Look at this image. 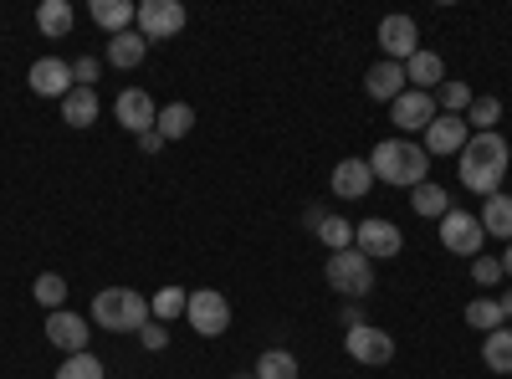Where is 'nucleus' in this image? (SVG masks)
Wrapping results in <instances>:
<instances>
[{
    "instance_id": "f257e3e1",
    "label": "nucleus",
    "mask_w": 512,
    "mask_h": 379,
    "mask_svg": "<svg viewBox=\"0 0 512 379\" xmlns=\"http://www.w3.org/2000/svg\"><path fill=\"white\" fill-rule=\"evenodd\" d=\"M456 159H461V164H456L461 185L472 190V195H482V200L497 195V190H502V175L512 170V149H507L502 134H472Z\"/></svg>"
},
{
    "instance_id": "f03ea898",
    "label": "nucleus",
    "mask_w": 512,
    "mask_h": 379,
    "mask_svg": "<svg viewBox=\"0 0 512 379\" xmlns=\"http://www.w3.org/2000/svg\"><path fill=\"white\" fill-rule=\"evenodd\" d=\"M369 170L384 185L415 190V185H425V175H431V154H425V144H415V139H379L374 154H369Z\"/></svg>"
},
{
    "instance_id": "7ed1b4c3",
    "label": "nucleus",
    "mask_w": 512,
    "mask_h": 379,
    "mask_svg": "<svg viewBox=\"0 0 512 379\" xmlns=\"http://www.w3.org/2000/svg\"><path fill=\"white\" fill-rule=\"evenodd\" d=\"M149 298L134 287H103L98 298H93V323L108 328V333H139L149 323Z\"/></svg>"
},
{
    "instance_id": "20e7f679",
    "label": "nucleus",
    "mask_w": 512,
    "mask_h": 379,
    "mask_svg": "<svg viewBox=\"0 0 512 379\" xmlns=\"http://www.w3.org/2000/svg\"><path fill=\"white\" fill-rule=\"evenodd\" d=\"M323 277H328V287L338 292V298H364V292L374 287V262L359 246H349V251H333Z\"/></svg>"
},
{
    "instance_id": "39448f33",
    "label": "nucleus",
    "mask_w": 512,
    "mask_h": 379,
    "mask_svg": "<svg viewBox=\"0 0 512 379\" xmlns=\"http://www.w3.org/2000/svg\"><path fill=\"white\" fill-rule=\"evenodd\" d=\"M190 11L180 6V0H139V16H134V31L144 41H175L185 31Z\"/></svg>"
},
{
    "instance_id": "423d86ee",
    "label": "nucleus",
    "mask_w": 512,
    "mask_h": 379,
    "mask_svg": "<svg viewBox=\"0 0 512 379\" xmlns=\"http://www.w3.org/2000/svg\"><path fill=\"white\" fill-rule=\"evenodd\" d=\"M441 246L451 251V257H482V246H487V231H482V221L472 216V210H446L441 216Z\"/></svg>"
},
{
    "instance_id": "0eeeda50",
    "label": "nucleus",
    "mask_w": 512,
    "mask_h": 379,
    "mask_svg": "<svg viewBox=\"0 0 512 379\" xmlns=\"http://www.w3.org/2000/svg\"><path fill=\"white\" fill-rule=\"evenodd\" d=\"M185 318H190V328L200 333V339H221V333L231 328V303H226V292H216V287H195Z\"/></svg>"
},
{
    "instance_id": "6e6552de",
    "label": "nucleus",
    "mask_w": 512,
    "mask_h": 379,
    "mask_svg": "<svg viewBox=\"0 0 512 379\" xmlns=\"http://www.w3.org/2000/svg\"><path fill=\"white\" fill-rule=\"evenodd\" d=\"M47 344H52V349H62L67 359H72V354H88L93 328H88V318H82V313L57 308V313H47Z\"/></svg>"
},
{
    "instance_id": "1a4fd4ad",
    "label": "nucleus",
    "mask_w": 512,
    "mask_h": 379,
    "mask_svg": "<svg viewBox=\"0 0 512 379\" xmlns=\"http://www.w3.org/2000/svg\"><path fill=\"white\" fill-rule=\"evenodd\" d=\"M344 349H349L354 364H369V369H384V364L395 359V339H390L384 328H374V323L349 328V333H344Z\"/></svg>"
},
{
    "instance_id": "9d476101",
    "label": "nucleus",
    "mask_w": 512,
    "mask_h": 379,
    "mask_svg": "<svg viewBox=\"0 0 512 379\" xmlns=\"http://www.w3.org/2000/svg\"><path fill=\"white\" fill-rule=\"evenodd\" d=\"M436 93H415V88H405L395 103H390V123H395V129L400 134H425V129H431V123H436Z\"/></svg>"
},
{
    "instance_id": "9b49d317",
    "label": "nucleus",
    "mask_w": 512,
    "mask_h": 379,
    "mask_svg": "<svg viewBox=\"0 0 512 379\" xmlns=\"http://www.w3.org/2000/svg\"><path fill=\"white\" fill-rule=\"evenodd\" d=\"M354 246L364 251L369 262H374V257L390 262V257H400V251H405V236H400L395 221H379V216H374V221H359V226H354Z\"/></svg>"
},
{
    "instance_id": "f8f14e48",
    "label": "nucleus",
    "mask_w": 512,
    "mask_h": 379,
    "mask_svg": "<svg viewBox=\"0 0 512 379\" xmlns=\"http://www.w3.org/2000/svg\"><path fill=\"white\" fill-rule=\"evenodd\" d=\"M379 52H384V62H410L415 52H420V31H415V21L410 16H384L379 21Z\"/></svg>"
},
{
    "instance_id": "ddd939ff",
    "label": "nucleus",
    "mask_w": 512,
    "mask_h": 379,
    "mask_svg": "<svg viewBox=\"0 0 512 379\" xmlns=\"http://www.w3.org/2000/svg\"><path fill=\"white\" fill-rule=\"evenodd\" d=\"M26 82H31V93H36V98H57V103L77 88L72 62H62V57H41V62H31Z\"/></svg>"
},
{
    "instance_id": "4468645a",
    "label": "nucleus",
    "mask_w": 512,
    "mask_h": 379,
    "mask_svg": "<svg viewBox=\"0 0 512 379\" xmlns=\"http://www.w3.org/2000/svg\"><path fill=\"white\" fill-rule=\"evenodd\" d=\"M113 113H118V123H123L134 139L154 134V123H159V108H154V98H149L144 88H123L118 103H113Z\"/></svg>"
},
{
    "instance_id": "2eb2a0df",
    "label": "nucleus",
    "mask_w": 512,
    "mask_h": 379,
    "mask_svg": "<svg viewBox=\"0 0 512 379\" xmlns=\"http://www.w3.org/2000/svg\"><path fill=\"white\" fill-rule=\"evenodd\" d=\"M425 139V154H461L466 149V139H472V129H466V118H456V113H436V123L420 134Z\"/></svg>"
},
{
    "instance_id": "dca6fc26",
    "label": "nucleus",
    "mask_w": 512,
    "mask_h": 379,
    "mask_svg": "<svg viewBox=\"0 0 512 379\" xmlns=\"http://www.w3.org/2000/svg\"><path fill=\"white\" fill-rule=\"evenodd\" d=\"M369 185H374L369 159H338V164H333V195H338V200H364Z\"/></svg>"
},
{
    "instance_id": "f3484780",
    "label": "nucleus",
    "mask_w": 512,
    "mask_h": 379,
    "mask_svg": "<svg viewBox=\"0 0 512 379\" xmlns=\"http://www.w3.org/2000/svg\"><path fill=\"white\" fill-rule=\"evenodd\" d=\"M405 88H410V82H405V67H400V62H374V67L364 72V93H369L374 103H395Z\"/></svg>"
},
{
    "instance_id": "a211bd4d",
    "label": "nucleus",
    "mask_w": 512,
    "mask_h": 379,
    "mask_svg": "<svg viewBox=\"0 0 512 379\" xmlns=\"http://www.w3.org/2000/svg\"><path fill=\"white\" fill-rule=\"evenodd\" d=\"M405 82L415 93H436L441 82H446V62L436 57V52H415L410 62H405Z\"/></svg>"
},
{
    "instance_id": "6ab92c4d",
    "label": "nucleus",
    "mask_w": 512,
    "mask_h": 379,
    "mask_svg": "<svg viewBox=\"0 0 512 379\" xmlns=\"http://www.w3.org/2000/svg\"><path fill=\"white\" fill-rule=\"evenodd\" d=\"M62 123L67 129H93L98 123V88H72L62 98Z\"/></svg>"
},
{
    "instance_id": "aec40b11",
    "label": "nucleus",
    "mask_w": 512,
    "mask_h": 379,
    "mask_svg": "<svg viewBox=\"0 0 512 379\" xmlns=\"http://www.w3.org/2000/svg\"><path fill=\"white\" fill-rule=\"evenodd\" d=\"M144 57H149V41H144L134 26H128V31H118V36H108V62H113V67L134 72Z\"/></svg>"
},
{
    "instance_id": "412c9836",
    "label": "nucleus",
    "mask_w": 512,
    "mask_h": 379,
    "mask_svg": "<svg viewBox=\"0 0 512 379\" xmlns=\"http://www.w3.org/2000/svg\"><path fill=\"white\" fill-rule=\"evenodd\" d=\"M477 221H482V231L487 236H502V246L512 241V195H487L482 200V210H477Z\"/></svg>"
},
{
    "instance_id": "4be33fe9",
    "label": "nucleus",
    "mask_w": 512,
    "mask_h": 379,
    "mask_svg": "<svg viewBox=\"0 0 512 379\" xmlns=\"http://www.w3.org/2000/svg\"><path fill=\"white\" fill-rule=\"evenodd\" d=\"M134 16H139L134 0H93V26H103L108 36L128 31V26H134Z\"/></svg>"
},
{
    "instance_id": "5701e85b",
    "label": "nucleus",
    "mask_w": 512,
    "mask_h": 379,
    "mask_svg": "<svg viewBox=\"0 0 512 379\" xmlns=\"http://www.w3.org/2000/svg\"><path fill=\"white\" fill-rule=\"evenodd\" d=\"M410 210H415L420 221H441L446 210H451V195H446L436 180H425V185H415V190H410Z\"/></svg>"
},
{
    "instance_id": "b1692460",
    "label": "nucleus",
    "mask_w": 512,
    "mask_h": 379,
    "mask_svg": "<svg viewBox=\"0 0 512 379\" xmlns=\"http://www.w3.org/2000/svg\"><path fill=\"white\" fill-rule=\"evenodd\" d=\"M190 129H195V108H190V103H169V108H159V123H154V134H159L164 144L185 139Z\"/></svg>"
},
{
    "instance_id": "393cba45",
    "label": "nucleus",
    "mask_w": 512,
    "mask_h": 379,
    "mask_svg": "<svg viewBox=\"0 0 512 379\" xmlns=\"http://www.w3.org/2000/svg\"><path fill=\"white\" fill-rule=\"evenodd\" d=\"M72 21H77V11L67 6V0H41V6H36V26H41V36H67Z\"/></svg>"
},
{
    "instance_id": "a878e982",
    "label": "nucleus",
    "mask_w": 512,
    "mask_h": 379,
    "mask_svg": "<svg viewBox=\"0 0 512 379\" xmlns=\"http://www.w3.org/2000/svg\"><path fill=\"white\" fill-rule=\"evenodd\" d=\"M482 359L492 374H512V328H492L482 339Z\"/></svg>"
},
{
    "instance_id": "bb28decb",
    "label": "nucleus",
    "mask_w": 512,
    "mask_h": 379,
    "mask_svg": "<svg viewBox=\"0 0 512 379\" xmlns=\"http://www.w3.org/2000/svg\"><path fill=\"white\" fill-rule=\"evenodd\" d=\"M185 308H190V292H185V287H159L154 298H149V313H154L159 323L185 318Z\"/></svg>"
},
{
    "instance_id": "cd10ccee",
    "label": "nucleus",
    "mask_w": 512,
    "mask_h": 379,
    "mask_svg": "<svg viewBox=\"0 0 512 379\" xmlns=\"http://www.w3.org/2000/svg\"><path fill=\"white\" fill-rule=\"evenodd\" d=\"M477 103V93H472V82H441V88H436V108L441 113H456V118H466V108H472Z\"/></svg>"
},
{
    "instance_id": "c85d7f7f",
    "label": "nucleus",
    "mask_w": 512,
    "mask_h": 379,
    "mask_svg": "<svg viewBox=\"0 0 512 379\" xmlns=\"http://www.w3.org/2000/svg\"><path fill=\"white\" fill-rule=\"evenodd\" d=\"M251 374H256V379H297V354H287V349H267L262 359H256Z\"/></svg>"
},
{
    "instance_id": "c756f323",
    "label": "nucleus",
    "mask_w": 512,
    "mask_h": 379,
    "mask_svg": "<svg viewBox=\"0 0 512 379\" xmlns=\"http://www.w3.org/2000/svg\"><path fill=\"white\" fill-rule=\"evenodd\" d=\"M31 298H36L41 308H47V313H57V308L67 303V282H62L57 272H41V277L31 282Z\"/></svg>"
},
{
    "instance_id": "7c9ffc66",
    "label": "nucleus",
    "mask_w": 512,
    "mask_h": 379,
    "mask_svg": "<svg viewBox=\"0 0 512 379\" xmlns=\"http://www.w3.org/2000/svg\"><path fill=\"white\" fill-rule=\"evenodd\" d=\"M497 118H502V103L497 98H477L466 108V129L472 134H497Z\"/></svg>"
},
{
    "instance_id": "2f4dec72",
    "label": "nucleus",
    "mask_w": 512,
    "mask_h": 379,
    "mask_svg": "<svg viewBox=\"0 0 512 379\" xmlns=\"http://www.w3.org/2000/svg\"><path fill=\"white\" fill-rule=\"evenodd\" d=\"M57 379H108V369H103V359L88 349V354H72V359H62Z\"/></svg>"
},
{
    "instance_id": "473e14b6",
    "label": "nucleus",
    "mask_w": 512,
    "mask_h": 379,
    "mask_svg": "<svg viewBox=\"0 0 512 379\" xmlns=\"http://www.w3.org/2000/svg\"><path fill=\"white\" fill-rule=\"evenodd\" d=\"M466 323H472V328H482V333H492V328H507V318H502V308H497L492 298H472V303H466Z\"/></svg>"
},
{
    "instance_id": "72a5a7b5",
    "label": "nucleus",
    "mask_w": 512,
    "mask_h": 379,
    "mask_svg": "<svg viewBox=\"0 0 512 379\" xmlns=\"http://www.w3.org/2000/svg\"><path fill=\"white\" fill-rule=\"evenodd\" d=\"M318 236H323V246H333V251H349V246H354V226H349L344 216H328V221L318 226Z\"/></svg>"
},
{
    "instance_id": "f704fd0d",
    "label": "nucleus",
    "mask_w": 512,
    "mask_h": 379,
    "mask_svg": "<svg viewBox=\"0 0 512 379\" xmlns=\"http://www.w3.org/2000/svg\"><path fill=\"white\" fill-rule=\"evenodd\" d=\"M472 282H477V287L502 282V262H497V257H472Z\"/></svg>"
},
{
    "instance_id": "c9c22d12",
    "label": "nucleus",
    "mask_w": 512,
    "mask_h": 379,
    "mask_svg": "<svg viewBox=\"0 0 512 379\" xmlns=\"http://www.w3.org/2000/svg\"><path fill=\"white\" fill-rule=\"evenodd\" d=\"M139 344H144V349H149V354H159V349H164V344H169V328H164V323H159V318H149V323H144V328H139Z\"/></svg>"
},
{
    "instance_id": "e433bc0d",
    "label": "nucleus",
    "mask_w": 512,
    "mask_h": 379,
    "mask_svg": "<svg viewBox=\"0 0 512 379\" xmlns=\"http://www.w3.org/2000/svg\"><path fill=\"white\" fill-rule=\"evenodd\" d=\"M98 72H103V67H98V57H77V62H72L77 88H98Z\"/></svg>"
},
{
    "instance_id": "4c0bfd02",
    "label": "nucleus",
    "mask_w": 512,
    "mask_h": 379,
    "mask_svg": "<svg viewBox=\"0 0 512 379\" xmlns=\"http://www.w3.org/2000/svg\"><path fill=\"white\" fill-rule=\"evenodd\" d=\"M323 221H328V210H323V205H308V210H303V226H308L313 236H318V226H323Z\"/></svg>"
},
{
    "instance_id": "58836bf2",
    "label": "nucleus",
    "mask_w": 512,
    "mask_h": 379,
    "mask_svg": "<svg viewBox=\"0 0 512 379\" xmlns=\"http://www.w3.org/2000/svg\"><path fill=\"white\" fill-rule=\"evenodd\" d=\"M338 323H344V328H364V308H359V303H349L344 313H338Z\"/></svg>"
},
{
    "instance_id": "ea45409f",
    "label": "nucleus",
    "mask_w": 512,
    "mask_h": 379,
    "mask_svg": "<svg viewBox=\"0 0 512 379\" xmlns=\"http://www.w3.org/2000/svg\"><path fill=\"white\" fill-rule=\"evenodd\" d=\"M139 149H144V154H159V149H164V139H159V134H144V139H139Z\"/></svg>"
},
{
    "instance_id": "a19ab883",
    "label": "nucleus",
    "mask_w": 512,
    "mask_h": 379,
    "mask_svg": "<svg viewBox=\"0 0 512 379\" xmlns=\"http://www.w3.org/2000/svg\"><path fill=\"white\" fill-rule=\"evenodd\" d=\"M497 262H502V277H512V241L502 246V257H497Z\"/></svg>"
},
{
    "instance_id": "79ce46f5",
    "label": "nucleus",
    "mask_w": 512,
    "mask_h": 379,
    "mask_svg": "<svg viewBox=\"0 0 512 379\" xmlns=\"http://www.w3.org/2000/svg\"><path fill=\"white\" fill-rule=\"evenodd\" d=\"M497 308H502V318H507V323H512V287H507V292H502V303H497Z\"/></svg>"
},
{
    "instance_id": "37998d69",
    "label": "nucleus",
    "mask_w": 512,
    "mask_h": 379,
    "mask_svg": "<svg viewBox=\"0 0 512 379\" xmlns=\"http://www.w3.org/2000/svg\"><path fill=\"white\" fill-rule=\"evenodd\" d=\"M236 379H256V374H236Z\"/></svg>"
}]
</instances>
